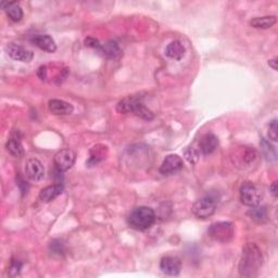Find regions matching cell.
<instances>
[{
	"label": "cell",
	"mask_w": 278,
	"mask_h": 278,
	"mask_svg": "<svg viewBox=\"0 0 278 278\" xmlns=\"http://www.w3.org/2000/svg\"><path fill=\"white\" fill-rule=\"evenodd\" d=\"M133 113L135 115L142 118V120H146V121H151L154 118V114L152 113V111L149 110L148 108L142 104V101L139 102V104L135 107Z\"/></svg>",
	"instance_id": "24"
},
{
	"label": "cell",
	"mask_w": 278,
	"mask_h": 278,
	"mask_svg": "<svg viewBox=\"0 0 278 278\" xmlns=\"http://www.w3.org/2000/svg\"><path fill=\"white\" fill-rule=\"evenodd\" d=\"M219 146V139L214 134H205L201 137L199 141V151L203 154H211L215 151V149Z\"/></svg>",
	"instance_id": "12"
},
{
	"label": "cell",
	"mask_w": 278,
	"mask_h": 278,
	"mask_svg": "<svg viewBox=\"0 0 278 278\" xmlns=\"http://www.w3.org/2000/svg\"><path fill=\"white\" fill-rule=\"evenodd\" d=\"M276 22H277V19L275 15H266V17L252 19L249 22V24L254 28L267 29V28H272L273 25H275Z\"/></svg>",
	"instance_id": "20"
},
{
	"label": "cell",
	"mask_w": 278,
	"mask_h": 278,
	"mask_svg": "<svg viewBox=\"0 0 278 278\" xmlns=\"http://www.w3.org/2000/svg\"><path fill=\"white\" fill-rule=\"evenodd\" d=\"M240 157H241L240 158L241 162H243L245 166L249 167L257 160V158H259V153H257V151L252 148H245L243 152L240 153Z\"/></svg>",
	"instance_id": "23"
},
{
	"label": "cell",
	"mask_w": 278,
	"mask_h": 278,
	"mask_svg": "<svg viewBox=\"0 0 278 278\" xmlns=\"http://www.w3.org/2000/svg\"><path fill=\"white\" fill-rule=\"evenodd\" d=\"M1 8L6 10L8 17L13 22H19L22 20L23 10L18 2H1Z\"/></svg>",
	"instance_id": "18"
},
{
	"label": "cell",
	"mask_w": 278,
	"mask_h": 278,
	"mask_svg": "<svg viewBox=\"0 0 278 278\" xmlns=\"http://www.w3.org/2000/svg\"><path fill=\"white\" fill-rule=\"evenodd\" d=\"M32 40L39 49L47 51V53L53 54L56 50V45L55 40L49 35H35Z\"/></svg>",
	"instance_id": "13"
},
{
	"label": "cell",
	"mask_w": 278,
	"mask_h": 278,
	"mask_svg": "<svg viewBox=\"0 0 278 278\" xmlns=\"http://www.w3.org/2000/svg\"><path fill=\"white\" fill-rule=\"evenodd\" d=\"M50 248H51V250H53V252H55V253L60 254L63 252V244L61 243L60 240H54L53 243H51Z\"/></svg>",
	"instance_id": "30"
},
{
	"label": "cell",
	"mask_w": 278,
	"mask_h": 278,
	"mask_svg": "<svg viewBox=\"0 0 278 278\" xmlns=\"http://www.w3.org/2000/svg\"><path fill=\"white\" fill-rule=\"evenodd\" d=\"M6 51L9 55L10 58H12L15 61H20V62L28 63L34 58V54L32 51L25 49L24 47L14 43H10L6 46Z\"/></svg>",
	"instance_id": "7"
},
{
	"label": "cell",
	"mask_w": 278,
	"mask_h": 278,
	"mask_svg": "<svg viewBox=\"0 0 278 278\" xmlns=\"http://www.w3.org/2000/svg\"><path fill=\"white\" fill-rule=\"evenodd\" d=\"M37 76L42 81H45L46 79H47V68H46L45 65L39 66L37 70Z\"/></svg>",
	"instance_id": "31"
},
{
	"label": "cell",
	"mask_w": 278,
	"mask_h": 278,
	"mask_svg": "<svg viewBox=\"0 0 278 278\" xmlns=\"http://www.w3.org/2000/svg\"><path fill=\"white\" fill-rule=\"evenodd\" d=\"M184 157H185V159H186V160H187L189 163L195 164V163L198 162L199 157H200L199 149L195 148L194 146L187 147L186 149H185V151H184Z\"/></svg>",
	"instance_id": "25"
},
{
	"label": "cell",
	"mask_w": 278,
	"mask_h": 278,
	"mask_svg": "<svg viewBox=\"0 0 278 278\" xmlns=\"http://www.w3.org/2000/svg\"><path fill=\"white\" fill-rule=\"evenodd\" d=\"M108 154V148L104 145H96L91 148L90 150V156L88 161L86 162V164L88 167H94L97 166L98 163L101 162L102 160H105Z\"/></svg>",
	"instance_id": "15"
},
{
	"label": "cell",
	"mask_w": 278,
	"mask_h": 278,
	"mask_svg": "<svg viewBox=\"0 0 278 278\" xmlns=\"http://www.w3.org/2000/svg\"><path fill=\"white\" fill-rule=\"evenodd\" d=\"M141 102V98L137 97V96H132V97H127L124 98V99L121 100L118 104L116 105V110L117 112L123 113V114H126V113H133L135 107Z\"/></svg>",
	"instance_id": "17"
},
{
	"label": "cell",
	"mask_w": 278,
	"mask_h": 278,
	"mask_svg": "<svg viewBox=\"0 0 278 278\" xmlns=\"http://www.w3.org/2000/svg\"><path fill=\"white\" fill-rule=\"evenodd\" d=\"M6 148L10 154L15 158H20L24 154V149L18 137H11L6 143Z\"/></svg>",
	"instance_id": "21"
},
{
	"label": "cell",
	"mask_w": 278,
	"mask_h": 278,
	"mask_svg": "<svg viewBox=\"0 0 278 278\" xmlns=\"http://www.w3.org/2000/svg\"><path fill=\"white\" fill-rule=\"evenodd\" d=\"M25 175L34 182L42 181L45 176V168L43 163L37 159H29L27 161L24 167Z\"/></svg>",
	"instance_id": "8"
},
{
	"label": "cell",
	"mask_w": 278,
	"mask_h": 278,
	"mask_svg": "<svg viewBox=\"0 0 278 278\" xmlns=\"http://www.w3.org/2000/svg\"><path fill=\"white\" fill-rule=\"evenodd\" d=\"M156 212L149 207H137L128 215L127 222L132 228L136 230H146L156 222Z\"/></svg>",
	"instance_id": "2"
},
{
	"label": "cell",
	"mask_w": 278,
	"mask_h": 278,
	"mask_svg": "<svg viewBox=\"0 0 278 278\" xmlns=\"http://www.w3.org/2000/svg\"><path fill=\"white\" fill-rule=\"evenodd\" d=\"M216 210V200L212 195H204L198 199L192 208V212L197 219H208L212 216Z\"/></svg>",
	"instance_id": "3"
},
{
	"label": "cell",
	"mask_w": 278,
	"mask_h": 278,
	"mask_svg": "<svg viewBox=\"0 0 278 278\" xmlns=\"http://www.w3.org/2000/svg\"><path fill=\"white\" fill-rule=\"evenodd\" d=\"M160 269L169 276H177L182 270V262L176 256H166L160 262Z\"/></svg>",
	"instance_id": "10"
},
{
	"label": "cell",
	"mask_w": 278,
	"mask_h": 278,
	"mask_svg": "<svg viewBox=\"0 0 278 278\" xmlns=\"http://www.w3.org/2000/svg\"><path fill=\"white\" fill-rule=\"evenodd\" d=\"M185 51H186V49H185L184 45L179 40H173V42L167 46L164 53H166V56H168L169 59L179 61L184 56Z\"/></svg>",
	"instance_id": "14"
},
{
	"label": "cell",
	"mask_w": 278,
	"mask_h": 278,
	"mask_svg": "<svg viewBox=\"0 0 278 278\" xmlns=\"http://www.w3.org/2000/svg\"><path fill=\"white\" fill-rule=\"evenodd\" d=\"M62 193H63L62 185H60V184L51 185V186L46 187L42 190V192H40L39 199L42 200L43 202H50Z\"/></svg>",
	"instance_id": "16"
},
{
	"label": "cell",
	"mask_w": 278,
	"mask_h": 278,
	"mask_svg": "<svg viewBox=\"0 0 278 278\" xmlns=\"http://www.w3.org/2000/svg\"><path fill=\"white\" fill-rule=\"evenodd\" d=\"M248 215L256 223H264L267 221V210L265 207H259V205L252 207L249 210Z\"/></svg>",
	"instance_id": "22"
},
{
	"label": "cell",
	"mask_w": 278,
	"mask_h": 278,
	"mask_svg": "<svg viewBox=\"0 0 278 278\" xmlns=\"http://www.w3.org/2000/svg\"><path fill=\"white\" fill-rule=\"evenodd\" d=\"M183 167L184 163L181 157L177 154H168L161 164L160 173L163 175H172L181 171Z\"/></svg>",
	"instance_id": "9"
},
{
	"label": "cell",
	"mask_w": 278,
	"mask_h": 278,
	"mask_svg": "<svg viewBox=\"0 0 278 278\" xmlns=\"http://www.w3.org/2000/svg\"><path fill=\"white\" fill-rule=\"evenodd\" d=\"M277 62H278L277 58H274V59H272V60H269V65L271 66L273 70L277 71Z\"/></svg>",
	"instance_id": "33"
},
{
	"label": "cell",
	"mask_w": 278,
	"mask_h": 278,
	"mask_svg": "<svg viewBox=\"0 0 278 278\" xmlns=\"http://www.w3.org/2000/svg\"><path fill=\"white\" fill-rule=\"evenodd\" d=\"M85 45L87 46V47L98 49V50H99L100 47H101V44L99 43V40L94 38V37H87L85 39Z\"/></svg>",
	"instance_id": "29"
},
{
	"label": "cell",
	"mask_w": 278,
	"mask_h": 278,
	"mask_svg": "<svg viewBox=\"0 0 278 278\" xmlns=\"http://www.w3.org/2000/svg\"><path fill=\"white\" fill-rule=\"evenodd\" d=\"M76 154L71 149H62L56 153L55 166L59 172H66L74 166Z\"/></svg>",
	"instance_id": "6"
},
{
	"label": "cell",
	"mask_w": 278,
	"mask_h": 278,
	"mask_svg": "<svg viewBox=\"0 0 278 278\" xmlns=\"http://www.w3.org/2000/svg\"><path fill=\"white\" fill-rule=\"evenodd\" d=\"M270 190H271L272 195H274L275 198H277V195H278V193H277V183H276V182H274V183H273V184L271 185Z\"/></svg>",
	"instance_id": "32"
},
{
	"label": "cell",
	"mask_w": 278,
	"mask_h": 278,
	"mask_svg": "<svg viewBox=\"0 0 278 278\" xmlns=\"http://www.w3.org/2000/svg\"><path fill=\"white\" fill-rule=\"evenodd\" d=\"M22 266H23L22 262H20L19 260H12L11 263H10L9 271H8L9 276H11V277L17 276L19 273L21 272Z\"/></svg>",
	"instance_id": "27"
},
{
	"label": "cell",
	"mask_w": 278,
	"mask_h": 278,
	"mask_svg": "<svg viewBox=\"0 0 278 278\" xmlns=\"http://www.w3.org/2000/svg\"><path fill=\"white\" fill-rule=\"evenodd\" d=\"M263 264V255L261 249L253 243L246 244L241 252L239 261V275L243 277H254Z\"/></svg>",
	"instance_id": "1"
},
{
	"label": "cell",
	"mask_w": 278,
	"mask_h": 278,
	"mask_svg": "<svg viewBox=\"0 0 278 278\" xmlns=\"http://www.w3.org/2000/svg\"><path fill=\"white\" fill-rule=\"evenodd\" d=\"M269 137L273 141H277V120H273L269 125Z\"/></svg>",
	"instance_id": "28"
},
{
	"label": "cell",
	"mask_w": 278,
	"mask_h": 278,
	"mask_svg": "<svg viewBox=\"0 0 278 278\" xmlns=\"http://www.w3.org/2000/svg\"><path fill=\"white\" fill-rule=\"evenodd\" d=\"M208 234L211 238L218 243H229L234 237V226L229 222L214 223L210 226Z\"/></svg>",
	"instance_id": "4"
},
{
	"label": "cell",
	"mask_w": 278,
	"mask_h": 278,
	"mask_svg": "<svg viewBox=\"0 0 278 278\" xmlns=\"http://www.w3.org/2000/svg\"><path fill=\"white\" fill-rule=\"evenodd\" d=\"M48 108L51 113L56 115H69L74 111V107L70 102L60 99H53L48 102Z\"/></svg>",
	"instance_id": "11"
},
{
	"label": "cell",
	"mask_w": 278,
	"mask_h": 278,
	"mask_svg": "<svg viewBox=\"0 0 278 278\" xmlns=\"http://www.w3.org/2000/svg\"><path fill=\"white\" fill-rule=\"evenodd\" d=\"M240 201L247 207H255L261 201V190L251 182H245L239 189Z\"/></svg>",
	"instance_id": "5"
},
{
	"label": "cell",
	"mask_w": 278,
	"mask_h": 278,
	"mask_svg": "<svg viewBox=\"0 0 278 278\" xmlns=\"http://www.w3.org/2000/svg\"><path fill=\"white\" fill-rule=\"evenodd\" d=\"M261 147H262V151H263L265 158L267 160L270 161H274L276 160V152L275 149L273 147L269 141H266L265 139H262L261 140Z\"/></svg>",
	"instance_id": "26"
},
{
	"label": "cell",
	"mask_w": 278,
	"mask_h": 278,
	"mask_svg": "<svg viewBox=\"0 0 278 278\" xmlns=\"http://www.w3.org/2000/svg\"><path fill=\"white\" fill-rule=\"evenodd\" d=\"M99 51L109 59H117L122 55L120 46L114 40H109L105 45H101Z\"/></svg>",
	"instance_id": "19"
}]
</instances>
